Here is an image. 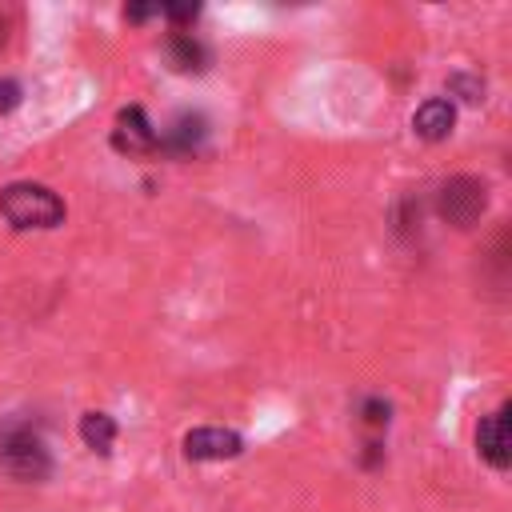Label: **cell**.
<instances>
[{"mask_svg": "<svg viewBox=\"0 0 512 512\" xmlns=\"http://www.w3.org/2000/svg\"><path fill=\"white\" fill-rule=\"evenodd\" d=\"M452 124H456L452 100H424V104L416 108V116H412V128H416L424 140H444V136L452 132Z\"/></svg>", "mask_w": 512, "mask_h": 512, "instance_id": "8", "label": "cell"}, {"mask_svg": "<svg viewBox=\"0 0 512 512\" xmlns=\"http://www.w3.org/2000/svg\"><path fill=\"white\" fill-rule=\"evenodd\" d=\"M168 60H172V68H180V72H200L208 56H204V48H200L192 36L176 32V36L168 40Z\"/></svg>", "mask_w": 512, "mask_h": 512, "instance_id": "10", "label": "cell"}, {"mask_svg": "<svg viewBox=\"0 0 512 512\" xmlns=\"http://www.w3.org/2000/svg\"><path fill=\"white\" fill-rule=\"evenodd\" d=\"M364 424H372V428L388 424V404H384V400H368V404H364Z\"/></svg>", "mask_w": 512, "mask_h": 512, "instance_id": "11", "label": "cell"}, {"mask_svg": "<svg viewBox=\"0 0 512 512\" xmlns=\"http://www.w3.org/2000/svg\"><path fill=\"white\" fill-rule=\"evenodd\" d=\"M80 436H84V444H88L92 452H112L116 424H112V416H104V412H84V420H80Z\"/></svg>", "mask_w": 512, "mask_h": 512, "instance_id": "9", "label": "cell"}, {"mask_svg": "<svg viewBox=\"0 0 512 512\" xmlns=\"http://www.w3.org/2000/svg\"><path fill=\"white\" fill-rule=\"evenodd\" d=\"M4 40H8V20L0 16V48H4Z\"/></svg>", "mask_w": 512, "mask_h": 512, "instance_id": "14", "label": "cell"}, {"mask_svg": "<svg viewBox=\"0 0 512 512\" xmlns=\"http://www.w3.org/2000/svg\"><path fill=\"white\" fill-rule=\"evenodd\" d=\"M20 104V84L16 80H0V112H12Z\"/></svg>", "mask_w": 512, "mask_h": 512, "instance_id": "12", "label": "cell"}, {"mask_svg": "<svg viewBox=\"0 0 512 512\" xmlns=\"http://www.w3.org/2000/svg\"><path fill=\"white\" fill-rule=\"evenodd\" d=\"M196 12H200L196 4H192V8H160V16H168L172 24H192V20H196Z\"/></svg>", "mask_w": 512, "mask_h": 512, "instance_id": "13", "label": "cell"}, {"mask_svg": "<svg viewBox=\"0 0 512 512\" xmlns=\"http://www.w3.org/2000/svg\"><path fill=\"white\" fill-rule=\"evenodd\" d=\"M0 468L16 480H44L48 476V448L44 440L24 428V424H12L0 432Z\"/></svg>", "mask_w": 512, "mask_h": 512, "instance_id": "2", "label": "cell"}, {"mask_svg": "<svg viewBox=\"0 0 512 512\" xmlns=\"http://www.w3.org/2000/svg\"><path fill=\"white\" fill-rule=\"evenodd\" d=\"M0 216L12 228H56L64 220V204L52 188L20 180L0 192Z\"/></svg>", "mask_w": 512, "mask_h": 512, "instance_id": "1", "label": "cell"}, {"mask_svg": "<svg viewBox=\"0 0 512 512\" xmlns=\"http://www.w3.org/2000/svg\"><path fill=\"white\" fill-rule=\"evenodd\" d=\"M476 448H480V456H484L492 468H508V464H512V420H508V404L496 408V412L480 424Z\"/></svg>", "mask_w": 512, "mask_h": 512, "instance_id": "4", "label": "cell"}, {"mask_svg": "<svg viewBox=\"0 0 512 512\" xmlns=\"http://www.w3.org/2000/svg\"><path fill=\"white\" fill-rule=\"evenodd\" d=\"M204 136H208L204 116H200V112H180V116L164 128L160 148H164V152H172V156H192V152L204 144Z\"/></svg>", "mask_w": 512, "mask_h": 512, "instance_id": "7", "label": "cell"}, {"mask_svg": "<svg viewBox=\"0 0 512 512\" xmlns=\"http://www.w3.org/2000/svg\"><path fill=\"white\" fill-rule=\"evenodd\" d=\"M112 144H116L120 152L144 156V152H156V148H160V136H156V128L148 124V116H144L140 108H124V112H120V120H116Z\"/></svg>", "mask_w": 512, "mask_h": 512, "instance_id": "6", "label": "cell"}, {"mask_svg": "<svg viewBox=\"0 0 512 512\" xmlns=\"http://www.w3.org/2000/svg\"><path fill=\"white\" fill-rule=\"evenodd\" d=\"M244 440L228 428H196L184 436V456L188 460H232L240 456Z\"/></svg>", "mask_w": 512, "mask_h": 512, "instance_id": "5", "label": "cell"}, {"mask_svg": "<svg viewBox=\"0 0 512 512\" xmlns=\"http://www.w3.org/2000/svg\"><path fill=\"white\" fill-rule=\"evenodd\" d=\"M484 208H488V188L476 176H452L436 196V212L456 228H472L484 216Z\"/></svg>", "mask_w": 512, "mask_h": 512, "instance_id": "3", "label": "cell"}]
</instances>
